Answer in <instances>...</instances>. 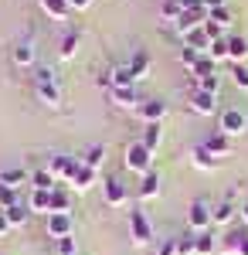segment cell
Segmentation results:
<instances>
[{
	"label": "cell",
	"instance_id": "cell-1",
	"mask_svg": "<svg viewBox=\"0 0 248 255\" xmlns=\"http://www.w3.org/2000/svg\"><path fill=\"white\" fill-rule=\"evenodd\" d=\"M34 92H38V99L48 109H58V106H61V89H58V79H55L51 68H38V75H34Z\"/></svg>",
	"mask_w": 248,
	"mask_h": 255
},
{
	"label": "cell",
	"instance_id": "cell-2",
	"mask_svg": "<svg viewBox=\"0 0 248 255\" xmlns=\"http://www.w3.org/2000/svg\"><path fill=\"white\" fill-rule=\"evenodd\" d=\"M187 225H191V232H211V225H214V204H211L208 197H197L191 201V208H187Z\"/></svg>",
	"mask_w": 248,
	"mask_h": 255
},
{
	"label": "cell",
	"instance_id": "cell-3",
	"mask_svg": "<svg viewBox=\"0 0 248 255\" xmlns=\"http://www.w3.org/2000/svg\"><path fill=\"white\" fill-rule=\"evenodd\" d=\"M129 235H133L136 249L156 245V235H153V225H150V218H146V211H139V208L129 211Z\"/></svg>",
	"mask_w": 248,
	"mask_h": 255
},
{
	"label": "cell",
	"instance_id": "cell-4",
	"mask_svg": "<svg viewBox=\"0 0 248 255\" xmlns=\"http://www.w3.org/2000/svg\"><path fill=\"white\" fill-rule=\"evenodd\" d=\"M123 163H126V170H133V174L143 177V174H150V170H153V153L143 146V143H129Z\"/></svg>",
	"mask_w": 248,
	"mask_h": 255
},
{
	"label": "cell",
	"instance_id": "cell-5",
	"mask_svg": "<svg viewBox=\"0 0 248 255\" xmlns=\"http://www.w3.org/2000/svg\"><path fill=\"white\" fill-rule=\"evenodd\" d=\"M218 129H221L228 139L231 136H245V133H248L245 109H235V106H231V109H225V113H221V123H218Z\"/></svg>",
	"mask_w": 248,
	"mask_h": 255
},
{
	"label": "cell",
	"instance_id": "cell-6",
	"mask_svg": "<svg viewBox=\"0 0 248 255\" xmlns=\"http://www.w3.org/2000/svg\"><path fill=\"white\" fill-rule=\"evenodd\" d=\"M78 163H82L78 157H68V153H55V157L48 160V170L55 174L58 184H72V177H75Z\"/></svg>",
	"mask_w": 248,
	"mask_h": 255
},
{
	"label": "cell",
	"instance_id": "cell-7",
	"mask_svg": "<svg viewBox=\"0 0 248 255\" xmlns=\"http://www.w3.org/2000/svg\"><path fill=\"white\" fill-rule=\"evenodd\" d=\"M204 20H208V7H191V10H184V14H180V20L173 24V31H177L180 38H187L191 31L204 27Z\"/></svg>",
	"mask_w": 248,
	"mask_h": 255
},
{
	"label": "cell",
	"instance_id": "cell-8",
	"mask_svg": "<svg viewBox=\"0 0 248 255\" xmlns=\"http://www.w3.org/2000/svg\"><path fill=\"white\" fill-rule=\"evenodd\" d=\"M102 197H106V204L123 208V204L129 201V187H126L119 177H106V180H102Z\"/></svg>",
	"mask_w": 248,
	"mask_h": 255
},
{
	"label": "cell",
	"instance_id": "cell-9",
	"mask_svg": "<svg viewBox=\"0 0 248 255\" xmlns=\"http://www.w3.org/2000/svg\"><path fill=\"white\" fill-rule=\"evenodd\" d=\"M75 232V218L68 215V211H61V215H48V235L55 238H68Z\"/></svg>",
	"mask_w": 248,
	"mask_h": 255
},
{
	"label": "cell",
	"instance_id": "cell-10",
	"mask_svg": "<svg viewBox=\"0 0 248 255\" xmlns=\"http://www.w3.org/2000/svg\"><path fill=\"white\" fill-rule=\"evenodd\" d=\"M10 58H14L17 68H31V65L38 61V48H34V41H31V38L17 41V44H14V51H10Z\"/></svg>",
	"mask_w": 248,
	"mask_h": 255
},
{
	"label": "cell",
	"instance_id": "cell-11",
	"mask_svg": "<svg viewBox=\"0 0 248 255\" xmlns=\"http://www.w3.org/2000/svg\"><path fill=\"white\" fill-rule=\"evenodd\" d=\"M191 113H197V116H214L218 113V96L194 89L191 92Z\"/></svg>",
	"mask_w": 248,
	"mask_h": 255
},
{
	"label": "cell",
	"instance_id": "cell-12",
	"mask_svg": "<svg viewBox=\"0 0 248 255\" xmlns=\"http://www.w3.org/2000/svg\"><path fill=\"white\" fill-rule=\"evenodd\" d=\"M143 123H163L167 119V102L163 99H143V106L136 109Z\"/></svg>",
	"mask_w": 248,
	"mask_h": 255
},
{
	"label": "cell",
	"instance_id": "cell-13",
	"mask_svg": "<svg viewBox=\"0 0 248 255\" xmlns=\"http://www.w3.org/2000/svg\"><path fill=\"white\" fill-rule=\"evenodd\" d=\"M160 191H163L160 174H156V170L143 174V180H139V197H143V201H153V197H160Z\"/></svg>",
	"mask_w": 248,
	"mask_h": 255
},
{
	"label": "cell",
	"instance_id": "cell-14",
	"mask_svg": "<svg viewBox=\"0 0 248 255\" xmlns=\"http://www.w3.org/2000/svg\"><path fill=\"white\" fill-rule=\"evenodd\" d=\"M109 92H113V102L119 109H139L143 106V99L136 96V85L133 89H109Z\"/></svg>",
	"mask_w": 248,
	"mask_h": 255
},
{
	"label": "cell",
	"instance_id": "cell-15",
	"mask_svg": "<svg viewBox=\"0 0 248 255\" xmlns=\"http://www.w3.org/2000/svg\"><path fill=\"white\" fill-rule=\"evenodd\" d=\"M191 160H194V167H201V170H214V167L221 163V160L214 157V153H211L204 143H197V146L191 150Z\"/></svg>",
	"mask_w": 248,
	"mask_h": 255
},
{
	"label": "cell",
	"instance_id": "cell-16",
	"mask_svg": "<svg viewBox=\"0 0 248 255\" xmlns=\"http://www.w3.org/2000/svg\"><path fill=\"white\" fill-rule=\"evenodd\" d=\"M96 180H99V170H92V167H85V163H78L75 177H72V187H75V191H89V187H92Z\"/></svg>",
	"mask_w": 248,
	"mask_h": 255
},
{
	"label": "cell",
	"instance_id": "cell-17",
	"mask_svg": "<svg viewBox=\"0 0 248 255\" xmlns=\"http://www.w3.org/2000/svg\"><path fill=\"white\" fill-rule=\"evenodd\" d=\"M78 44H82V34L78 31H68L65 38H61V44H58V55H61V61H72L78 55Z\"/></svg>",
	"mask_w": 248,
	"mask_h": 255
},
{
	"label": "cell",
	"instance_id": "cell-18",
	"mask_svg": "<svg viewBox=\"0 0 248 255\" xmlns=\"http://www.w3.org/2000/svg\"><path fill=\"white\" fill-rule=\"evenodd\" d=\"M204 146H208L214 157L221 160V157H228V150H231V143H228V136L218 129V133H211V136H204Z\"/></svg>",
	"mask_w": 248,
	"mask_h": 255
},
{
	"label": "cell",
	"instance_id": "cell-19",
	"mask_svg": "<svg viewBox=\"0 0 248 255\" xmlns=\"http://www.w3.org/2000/svg\"><path fill=\"white\" fill-rule=\"evenodd\" d=\"M31 187H34V191H55V187H61V184L55 180V174H51L48 167H41V170L31 174Z\"/></svg>",
	"mask_w": 248,
	"mask_h": 255
},
{
	"label": "cell",
	"instance_id": "cell-20",
	"mask_svg": "<svg viewBox=\"0 0 248 255\" xmlns=\"http://www.w3.org/2000/svg\"><path fill=\"white\" fill-rule=\"evenodd\" d=\"M3 215H7V221H10V228H24V225H27V218H31V208H27V201H17V204H14V208H7Z\"/></svg>",
	"mask_w": 248,
	"mask_h": 255
},
{
	"label": "cell",
	"instance_id": "cell-21",
	"mask_svg": "<svg viewBox=\"0 0 248 255\" xmlns=\"http://www.w3.org/2000/svg\"><path fill=\"white\" fill-rule=\"evenodd\" d=\"M129 72L136 75V82H139V79H146V75H150V55H146L143 48H136V55L129 58Z\"/></svg>",
	"mask_w": 248,
	"mask_h": 255
},
{
	"label": "cell",
	"instance_id": "cell-22",
	"mask_svg": "<svg viewBox=\"0 0 248 255\" xmlns=\"http://www.w3.org/2000/svg\"><path fill=\"white\" fill-rule=\"evenodd\" d=\"M27 208H31V211H38V215H51V191H31Z\"/></svg>",
	"mask_w": 248,
	"mask_h": 255
},
{
	"label": "cell",
	"instance_id": "cell-23",
	"mask_svg": "<svg viewBox=\"0 0 248 255\" xmlns=\"http://www.w3.org/2000/svg\"><path fill=\"white\" fill-rule=\"evenodd\" d=\"M139 143H143V146L153 153V150L163 143V129H160V123H146V126H143V139H139Z\"/></svg>",
	"mask_w": 248,
	"mask_h": 255
},
{
	"label": "cell",
	"instance_id": "cell-24",
	"mask_svg": "<svg viewBox=\"0 0 248 255\" xmlns=\"http://www.w3.org/2000/svg\"><path fill=\"white\" fill-rule=\"evenodd\" d=\"M41 10H44L48 17H55V20H65L68 14H72L68 0H41Z\"/></svg>",
	"mask_w": 248,
	"mask_h": 255
},
{
	"label": "cell",
	"instance_id": "cell-25",
	"mask_svg": "<svg viewBox=\"0 0 248 255\" xmlns=\"http://www.w3.org/2000/svg\"><path fill=\"white\" fill-rule=\"evenodd\" d=\"M228 58L235 65H245L248 61V41L245 38H228Z\"/></svg>",
	"mask_w": 248,
	"mask_h": 255
},
{
	"label": "cell",
	"instance_id": "cell-26",
	"mask_svg": "<svg viewBox=\"0 0 248 255\" xmlns=\"http://www.w3.org/2000/svg\"><path fill=\"white\" fill-rule=\"evenodd\" d=\"M184 48H194V51H201V55H208V48H211V38L204 34V27H197V31H191V34L184 38Z\"/></svg>",
	"mask_w": 248,
	"mask_h": 255
},
{
	"label": "cell",
	"instance_id": "cell-27",
	"mask_svg": "<svg viewBox=\"0 0 248 255\" xmlns=\"http://www.w3.org/2000/svg\"><path fill=\"white\" fill-rule=\"evenodd\" d=\"M27 180H31V177L24 174L20 167H7V170H0V184H7V187H14V191H17L20 184H27Z\"/></svg>",
	"mask_w": 248,
	"mask_h": 255
},
{
	"label": "cell",
	"instance_id": "cell-28",
	"mask_svg": "<svg viewBox=\"0 0 248 255\" xmlns=\"http://www.w3.org/2000/svg\"><path fill=\"white\" fill-rule=\"evenodd\" d=\"M102 160H106V146H102V143H92V146L82 153V163H85V167H92V170L102 167Z\"/></svg>",
	"mask_w": 248,
	"mask_h": 255
},
{
	"label": "cell",
	"instance_id": "cell-29",
	"mask_svg": "<svg viewBox=\"0 0 248 255\" xmlns=\"http://www.w3.org/2000/svg\"><path fill=\"white\" fill-rule=\"evenodd\" d=\"M133 85H136V75L129 72V65L113 68V89H133Z\"/></svg>",
	"mask_w": 248,
	"mask_h": 255
},
{
	"label": "cell",
	"instance_id": "cell-30",
	"mask_svg": "<svg viewBox=\"0 0 248 255\" xmlns=\"http://www.w3.org/2000/svg\"><path fill=\"white\" fill-rule=\"evenodd\" d=\"M197 235V232H194ZM211 252H218V238L211 235V232H201L197 235V245H194V255H211Z\"/></svg>",
	"mask_w": 248,
	"mask_h": 255
},
{
	"label": "cell",
	"instance_id": "cell-31",
	"mask_svg": "<svg viewBox=\"0 0 248 255\" xmlns=\"http://www.w3.org/2000/svg\"><path fill=\"white\" fill-rule=\"evenodd\" d=\"M235 215H238V208H235L231 201L214 204V225H228V221H235Z\"/></svg>",
	"mask_w": 248,
	"mask_h": 255
},
{
	"label": "cell",
	"instance_id": "cell-32",
	"mask_svg": "<svg viewBox=\"0 0 248 255\" xmlns=\"http://www.w3.org/2000/svg\"><path fill=\"white\" fill-rule=\"evenodd\" d=\"M180 14H184V3H180V0H163L160 17L167 20V24H177V20H180Z\"/></svg>",
	"mask_w": 248,
	"mask_h": 255
},
{
	"label": "cell",
	"instance_id": "cell-33",
	"mask_svg": "<svg viewBox=\"0 0 248 255\" xmlns=\"http://www.w3.org/2000/svg\"><path fill=\"white\" fill-rule=\"evenodd\" d=\"M68 208H72L68 191H65V187H55V191H51V215H61V211H68Z\"/></svg>",
	"mask_w": 248,
	"mask_h": 255
},
{
	"label": "cell",
	"instance_id": "cell-34",
	"mask_svg": "<svg viewBox=\"0 0 248 255\" xmlns=\"http://www.w3.org/2000/svg\"><path fill=\"white\" fill-rule=\"evenodd\" d=\"M214 72H218V61L208 58V55H204V58H201V61H197V65L191 68V75H194V79H204V75H214Z\"/></svg>",
	"mask_w": 248,
	"mask_h": 255
},
{
	"label": "cell",
	"instance_id": "cell-35",
	"mask_svg": "<svg viewBox=\"0 0 248 255\" xmlns=\"http://www.w3.org/2000/svg\"><path fill=\"white\" fill-rule=\"evenodd\" d=\"M197 89H201V92H211V96H218V92H221V72L197 79Z\"/></svg>",
	"mask_w": 248,
	"mask_h": 255
},
{
	"label": "cell",
	"instance_id": "cell-36",
	"mask_svg": "<svg viewBox=\"0 0 248 255\" xmlns=\"http://www.w3.org/2000/svg\"><path fill=\"white\" fill-rule=\"evenodd\" d=\"M20 197H17V191L14 187H7V184H0V211H7V208H14Z\"/></svg>",
	"mask_w": 248,
	"mask_h": 255
},
{
	"label": "cell",
	"instance_id": "cell-37",
	"mask_svg": "<svg viewBox=\"0 0 248 255\" xmlns=\"http://www.w3.org/2000/svg\"><path fill=\"white\" fill-rule=\"evenodd\" d=\"M208 58H214V61H225V58H228V38H221V41H211V48H208Z\"/></svg>",
	"mask_w": 248,
	"mask_h": 255
},
{
	"label": "cell",
	"instance_id": "cell-38",
	"mask_svg": "<svg viewBox=\"0 0 248 255\" xmlns=\"http://www.w3.org/2000/svg\"><path fill=\"white\" fill-rule=\"evenodd\" d=\"M194 245H197V235H194V232L177 235V249H180V255H194Z\"/></svg>",
	"mask_w": 248,
	"mask_h": 255
},
{
	"label": "cell",
	"instance_id": "cell-39",
	"mask_svg": "<svg viewBox=\"0 0 248 255\" xmlns=\"http://www.w3.org/2000/svg\"><path fill=\"white\" fill-rule=\"evenodd\" d=\"M153 252H156V255H180V249H177V238H160V242L153 245Z\"/></svg>",
	"mask_w": 248,
	"mask_h": 255
},
{
	"label": "cell",
	"instance_id": "cell-40",
	"mask_svg": "<svg viewBox=\"0 0 248 255\" xmlns=\"http://www.w3.org/2000/svg\"><path fill=\"white\" fill-rule=\"evenodd\" d=\"M231 82H235L242 92H248V65H235V68H231Z\"/></svg>",
	"mask_w": 248,
	"mask_h": 255
},
{
	"label": "cell",
	"instance_id": "cell-41",
	"mask_svg": "<svg viewBox=\"0 0 248 255\" xmlns=\"http://www.w3.org/2000/svg\"><path fill=\"white\" fill-rule=\"evenodd\" d=\"M55 245H58V255H78V245H75V238H72V235H68V238H58Z\"/></svg>",
	"mask_w": 248,
	"mask_h": 255
},
{
	"label": "cell",
	"instance_id": "cell-42",
	"mask_svg": "<svg viewBox=\"0 0 248 255\" xmlns=\"http://www.w3.org/2000/svg\"><path fill=\"white\" fill-rule=\"evenodd\" d=\"M201 58H204L201 51H194V48H180V61H184V68H194Z\"/></svg>",
	"mask_w": 248,
	"mask_h": 255
},
{
	"label": "cell",
	"instance_id": "cell-43",
	"mask_svg": "<svg viewBox=\"0 0 248 255\" xmlns=\"http://www.w3.org/2000/svg\"><path fill=\"white\" fill-rule=\"evenodd\" d=\"M204 34H208L211 41H221V34H225V27H221V24H218V20H204Z\"/></svg>",
	"mask_w": 248,
	"mask_h": 255
},
{
	"label": "cell",
	"instance_id": "cell-44",
	"mask_svg": "<svg viewBox=\"0 0 248 255\" xmlns=\"http://www.w3.org/2000/svg\"><path fill=\"white\" fill-rule=\"evenodd\" d=\"M208 17H211V20H218L221 27H228V24H231V14H228V7H214V10H208Z\"/></svg>",
	"mask_w": 248,
	"mask_h": 255
},
{
	"label": "cell",
	"instance_id": "cell-45",
	"mask_svg": "<svg viewBox=\"0 0 248 255\" xmlns=\"http://www.w3.org/2000/svg\"><path fill=\"white\" fill-rule=\"evenodd\" d=\"M238 255H248V228H238Z\"/></svg>",
	"mask_w": 248,
	"mask_h": 255
},
{
	"label": "cell",
	"instance_id": "cell-46",
	"mask_svg": "<svg viewBox=\"0 0 248 255\" xmlns=\"http://www.w3.org/2000/svg\"><path fill=\"white\" fill-rule=\"evenodd\" d=\"M68 7H72V10H89L92 0H68Z\"/></svg>",
	"mask_w": 248,
	"mask_h": 255
},
{
	"label": "cell",
	"instance_id": "cell-47",
	"mask_svg": "<svg viewBox=\"0 0 248 255\" xmlns=\"http://www.w3.org/2000/svg\"><path fill=\"white\" fill-rule=\"evenodd\" d=\"M7 232H10V221H7V215L0 211V235H7Z\"/></svg>",
	"mask_w": 248,
	"mask_h": 255
},
{
	"label": "cell",
	"instance_id": "cell-48",
	"mask_svg": "<svg viewBox=\"0 0 248 255\" xmlns=\"http://www.w3.org/2000/svg\"><path fill=\"white\" fill-rule=\"evenodd\" d=\"M238 215H242V221L248 225V204H245V208H238Z\"/></svg>",
	"mask_w": 248,
	"mask_h": 255
}]
</instances>
